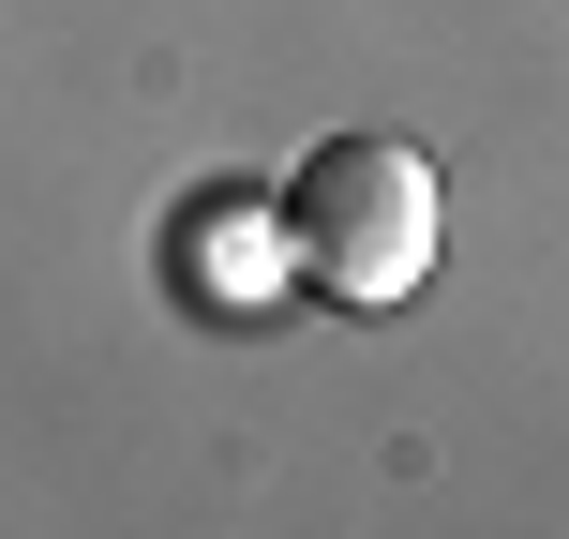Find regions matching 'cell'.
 <instances>
[{
    "label": "cell",
    "mask_w": 569,
    "mask_h": 539,
    "mask_svg": "<svg viewBox=\"0 0 569 539\" xmlns=\"http://www.w3.org/2000/svg\"><path fill=\"white\" fill-rule=\"evenodd\" d=\"M284 270L345 315H390L435 270V166L405 136H330L284 180Z\"/></svg>",
    "instance_id": "1"
},
{
    "label": "cell",
    "mask_w": 569,
    "mask_h": 539,
    "mask_svg": "<svg viewBox=\"0 0 569 539\" xmlns=\"http://www.w3.org/2000/svg\"><path fill=\"white\" fill-rule=\"evenodd\" d=\"M284 210H256V196H196L180 210V300L196 315H270L284 300Z\"/></svg>",
    "instance_id": "2"
}]
</instances>
